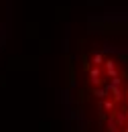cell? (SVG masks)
Instances as JSON below:
<instances>
[{
  "mask_svg": "<svg viewBox=\"0 0 128 132\" xmlns=\"http://www.w3.org/2000/svg\"><path fill=\"white\" fill-rule=\"evenodd\" d=\"M67 104L81 132H128V45L87 31L69 49Z\"/></svg>",
  "mask_w": 128,
  "mask_h": 132,
  "instance_id": "6da1fadb",
  "label": "cell"
},
{
  "mask_svg": "<svg viewBox=\"0 0 128 132\" xmlns=\"http://www.w3.org/2000/svg\"><path fill=\"white\" fill-rule=\"evenodd\" d=\"M8 35V0H0V51L4 49Z\"/></svg>",
  "mask_w": 128,
  "mask_h": 132,
  "instance_id": "7a4b0ae2",
  "label": "cell"
}]
</instances>
